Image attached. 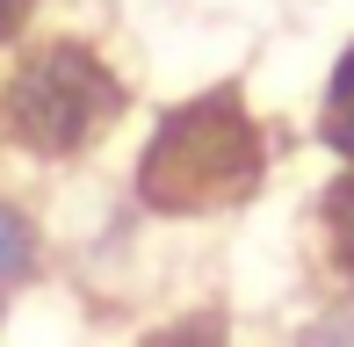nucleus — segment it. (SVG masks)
I'll use <instances>...</instances> for the list:
<instances>
[{"mask_svg":"<svg viewBox=\"0 0 354 347\" xmlns=\"http://www.w3.org/2000/svg\"><path fill=\"white\" fill-rule=\"evenodd\" d=\"M152 347H224V326L217 319H174L152 333Z\"/></svg>","mask_w":354,"mask_h":347,"instance_id":"0eeeda50","label":"nucleus"},{"mask_svg":"<svg viewBox=\"0 0 354 347\" xmlns=\"http://www.w3.org/2000/svg\"><path fill=\"white\" fill-rule=\"evenodd\" d=\"M138 87L102 51V37L80 29H37L0 58V152L37 167H73L116 138Z\"/></svg>","mask_w":354,"mask_h":347,"instance_id":"f03ea898","label":"nucleus"},{"mask_svg":"<svg viewBox=\"0 0 354 347\" xmlns=\"http://www.w3.org/2000/svg\"><path fill=\"white\" fill-rule=\"evenodd\" d=\"M275 174V131L246 102L239 80H217L188 102L159 109L131 160V196L145 217L167 225H210V217L246 210Z\"/></svg>","mask_w":354,"mask_h":347,"instance_id":"f257e3e1","label":"nucleus"},{"mask_svg":"<svg viewBox=\"0 0 354 347\" xmlns=\"http://www.w3.org/2000/svg\"><path fill=\"white\" fill-rule=\"evenodd\" d=\"M37 15H44V0H0V58L37 37Z\"/></svg>","mask_w":354,"mask_h":347,"instance_id":"423d86ee","label":"nucleus"},{"mask_svg":"<svg viewBox=\"0 0 354 347\" xmlns=\"http://www.w3.org/2000/svg\"><path fill=\"white\" fill-rule=\"evenodd\" d=\"M311 268L340 297H354V167H333L311 203Z\"/></svg>","mask_w":354,"mask_h":347,"instance_id":"7ed1b4c3","label":"nucleus"},{"mask_svg":"<svg viewBox=\"0 0 354 347\" xmlns=\"http://www.w3.org/2000/svg\"><path fill=\"white\" fill-rule=\"evenodd\" d=\"M44 261H51V239H44L37 203H22L15 188H0V304L44 282Z\"/></svg>","mask_w":354,"mask_h":347,"instance_id":"20e7f679","label":"nucleus"},{"mask_svg":"<svg viewBox=\"0 0 354 347\" xmlns=\"http://www.w3.org/2000/svg\"><path fill=\"white\" fill-rule=\"evenodd\" d=\"M311 138L333 152L340 167H354V37L340 44V58H333L326 87H318V116H311Z\"/></svg>","mask_w":354,"mask_h":347,"instance_id":"39448f33","label":"nucleus"}]
</instances>
